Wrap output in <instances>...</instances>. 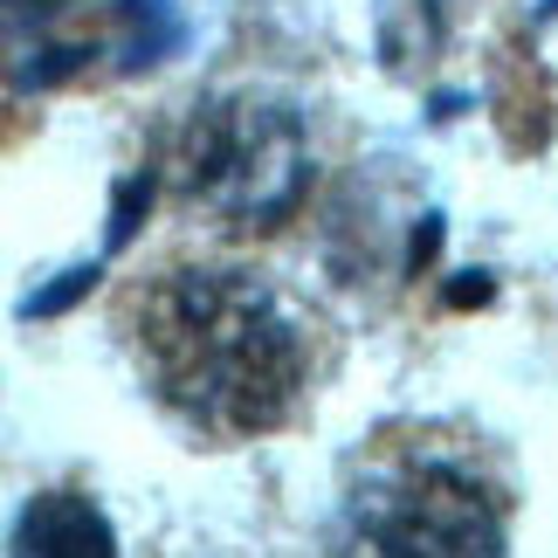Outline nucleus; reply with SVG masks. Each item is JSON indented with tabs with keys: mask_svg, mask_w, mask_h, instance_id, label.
Segmentation results:
<instances>
[{
	"mask_svg": "<svg viewBox=\"0 0 558 558\" xmlns=\"http://www.w3.org/2000/svg\"><path fill=\"white\" fill-rule=\"evenodd\" d=\"M8 14H49V8H62V0H0Z\"/></svg>",
	"mask_w": 558,
	"mask_h": 558,
	"instance_id": "obj_8",
	"label": "nucleus"
},
{
	"mask_svg": "<svg viewBox=\"0 0 558 558\" xmlns=\"http://www.w3.org/2000/svg\"><path fill=\"white\" fill-rule=\"evenodd\" d=\"M331 558H510L497 476L456 441H393L352 469Z\"/></svg>",
	"mask_w": 558,
	"mask_h": 558,
	"instance_id": "obj_2",
	"label": "nucleus"
},
{
	"mask_svg": "<svg viewBox=\"0 0 558 558\" xmlns=\"http://www.w3.org/2000/svg\"><path fill=\"white\" fill-rule=\"evenodd\" d=\"M153 207V173H138V180H124L118 186V214H111V248H124L138 234V214Z\"/></svg>",
	"mask_w": 558,
	"mask_h": 558,
	"instance_id": "obj_5",
	"label": "nucleus"
},
{
	"mask_svg": "<svg viewBox=\"0 0 558 558\" xmlns=\"http://www.w3.org/2000/svg\"><path fill=\"white\" fill-rule=\"evenodd\" d=\"M483 296H489V283L476 276V283H456V290H448V304H483Z\"/></svg>",
	"mask_w": 558,
	"mask_h": 558,
	"instance_id": "obj_7",
	"label": "nucleus"
},
{
	"mask_svg": "<svg viewBox=\"0 0 558 558\" xmlns=\"http://www.w3.org/2000/svg\"><path fill=\"white\" fill-rule=\"evenodd\" d=\"M132 352L193 441H263L317 393V325L248 263H180L132 296Z\"/></svg>",
	"mask_w": 558,
	"mask_h": 558,
	"instance_id": "obj_1",
	"label": "nucleus"
},
{
	"mask_svg": "<svg viewBox=\"0 0 558 558\" xmlns=\"http://www.w3.org/2000/svg\"><path fill=\"white\" fill-rule=\"evenodd\" d=\"M317 180L311 111L283 90H214L173 138V193L228 234H269L296 221Z\"/></svg>",
	"mask_w": 558,
	"mask_h": 558,
	"instance_id": "obj_3",
	"label": "nucleus"
},
{
	"mask_svg": "<svg viewBox=\"0 0 558 558\" xmlns=\"http://www.w3.org/2000/svg\"><path fill=\"white\" fill-rule=\"evenodd\" d=\"M8 558H124L118 531L83 489H35L8 524Z\"/></svg>",
	"mask_w": 558,
	"mask_h": 558,
	"instance_id": "obj_4",
	"label": "nucleus"
},
{
	"mask_svg": "<svg viewBox=\"0 0 558 558\" xmlns=\"http://www.w3.org/2000/svg\"><path fill=\"white\" fill-rule=\"evenodd\" d=\"M90 283H97V263H90V269H70V276H62L56 290H41V296H28V317H49V311H62V304H76V296L90 290Z\"/></svg>",
	"mask_w": 558,
	"mask_h": 558,
	"instance_id": "obj_6",
	"label": "nucleus"
}]
</instances>
